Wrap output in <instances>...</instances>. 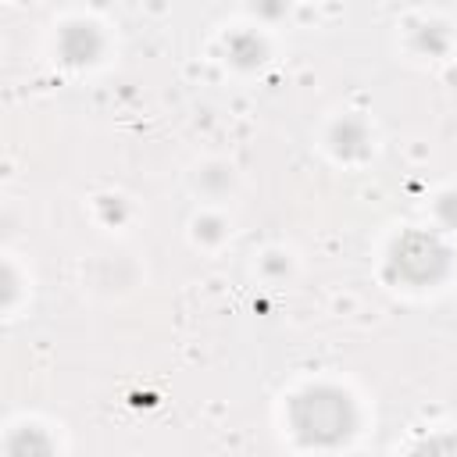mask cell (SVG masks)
I'll return each mask as SVG.
<instances>
[{
	"label": "cell",
	"instance_id": "6da1fadb",
	"mask_svg": "<svg viewBox=\"0 0 457 457\" xmlns=\"http://www.w3.org/2000/svg\"><path fill=\"white\" fill-rule=\"evenodd\" d=\"M303 403H311V407H314V418L296 425L307 439L336 443V439H343V436L350 432V403H346V396H343V393L314 389L311 396H303Z\"/></svg>",
	"mask_w": 457,
	"mask_h": 457
}]
</instances>
